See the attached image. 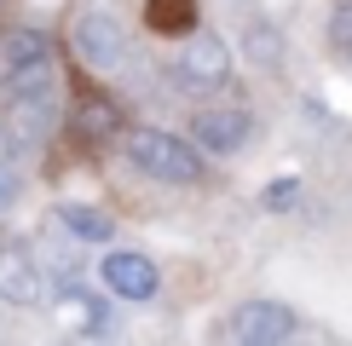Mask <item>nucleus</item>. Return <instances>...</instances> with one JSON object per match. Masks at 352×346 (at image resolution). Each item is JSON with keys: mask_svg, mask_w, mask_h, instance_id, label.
I'll return each mask as SVG.
<instances>
[{"mask_svg": "<svg viewBox=\"0 0 352 346\" xmlns=\"http://www.w3.org/2000/svg\"><path fill=\"white\" fill-rule=\"evenodd\" d=\"M127 162L139 173H151V179H162V185H197L208 173L202 168V144L168 133V127H133L127 133Z\"/></svg>", "mask_w": 352, "mask_h": 346, "instance_id": "f257e3e1", "label": "nucleus"}, {"mask_svg": "<svg viewBox=\"0 0 352 346\" xmlns=\"http://www.w3.org/2000/svg\"><path fill=\"white\" fill-rule=\"evenodd\" d=\"M231 81V47L219 35H190L179 47V64H173V86L179 93H219Z\"/></svg>", "mask_w": 352, "mask_h": 346, "instance_id": "f03ea898", "label": "nucleus"}, {"mask_svg": "<svg viewBox=\"0 0 352 346\" xmlns=\"http://www.w3.org/2000/svg\"><path fill=\"white\" fill-rule=\"evenodd\" d=\"M69 47H76V58L87 69L110 76L127 58V29H122V18H110V12H81L76 29H69Z\"/></svg>", "mask_w": 352, "mask_h": 346, "instance_id": "7ed1b4c3", "label": "nucleus"}, {"mask_svg": "<svg viewBox=\"0 0 352 346\" xmlns=\"http://www.w3.org/2000/svg\"><path fill=\"white\" fill-rule=\"evenodd\" d=\"M190 139L202 144V156H237L254 139V115L243 104H202L190 115Z\"/></svg>", "mask_w": 352, "mask_h": 346, "instance_id": "20e7f679", "label": "nucleus"}, {"mask_svg": "<svg viewBox=\"0 0 352 346\" xmlns=\"http://www.w3.org/2000/svg\"><path fill=\"white\" fill-rule=\"evenodd\" d=\"M98 283H104V295H116V300H151L156 288H162V271H156V260L139 254V249H110L98 260Z\"/></svg>", "mask_w": 352, "mask_h": 346, "instance_id": "39448f33", "label": "nucleus"}, {"mask_svg": "<svg viewBox=\"0 0 352 346\" xmlns=\"http://www.w3.org/2000/svg\"><path fill=\"white\" fill-rule=\"evenodd\" d=\"M231 335L248 346H283L300 335V317L283 306V300H243L237 317H231Z\"/></svg>", "mask_w": 352, "mask_h": 346, "instance_id": "423d86ee", "label": "nucleus"}, {"mask_svg": "<svg viewBox=\"0 0 352 346\" xmlns=\"http://www.w3.org/2000/svg\"><path fill=\"white\" fill-rule=\"evenodd\" d=\"M47 283H41V266L29 249H0V300L6 306H41Z\"/></svg>", "mask_w": 352, "mask_h": 346, "instance_id": "0eeeda50", "label": "nucleus"}, {"mask_svg": "<svg viewBox=\"0 0 352 346\" xmlns=\"http://www.w3.org/2000/svg\"><path fill=\"white\" fill-rule=\"evenodd\" d=\"M52 220H58V231H69V237H81V242H110L116 237V220L104 208H93V202H58Z\"/></svg>", "mask_w": 352, "mask_h": 346, "instance_id": "6e6552de", "label": "nucleus"}, {"mask_svg": "<svg viewBox=\"0 0 352 346\" xmlns=\"http://www.w3.org/2000/svg\"><path fill=\"white\" fill-rule=\"evenodd\" d=\"M58 312H64L69 323L81 329V335H110V329H116V312H110V300H98V295H81V288H64Z\"/></svg>", "mask_w": 352, "mask_h": 346, "instance_id": "1a4fd4ad", "label": "nucleus"}, {"mask_svg": "<svg viewBox=\"0 0 352 346\" xmlns=\"http://www.w3.org/2000/svg\"><path fill=\"white\" fill-rule=\"evenodd\" d=\"M243 58L260 64V69H277V64H283V29L266 23V18H254L243 29Z\"/></svg>", "mask_w": 352, "mask_h": 346, "instance_id": "9d476101", "label": "nucleus"}, {"mask_svg": "<svg viewBox=\"0 0 352 346\" xmlns=\"http://www.w3.org/2000/svg\"><path fill=\"white\" fill-rule=\"evenodd\" d=\"M6 93L12 98H52V58L47 64H12L6 69Z\"/></svg>", "mask_w": 352, "mask_h": 346, "instance_id": "9b49d317", "label": "nucleus"}, {"mask_svg": "<svg viewBox=\"0 0 352 346\" xmlns=\"http://www.w3.org/2000/svg\"><path fill=\"white\" fill-rule=\"evenodd\" d=\"M47 58H52L47 29H12L6 35V69L12 64H47Z\"/></svg>", "mask_w": 352, "mask_h": 346, "instance_id": "f8f14e48", "label": "nucleus"}, {"mask_svg": "<svg viewBox=\"0 0 352 346\" xmlns=\"http://www.w3.org/2000/svg\"><path fill=\"white\" fill-rule=\"evenodd\" d=\"M329 47L341 58H352V0H341V6L329 12Z\"/></svg>", "mask_w": 352, "mask_h": 346, "instance_id": "ddd939ff", "label": "nucleus"}, {"mask_svg": "<svg viewBox=\"0 0 352 346\" xmlns=\"http://www.w3.org/2000/svg\"><path fill=\"white\" fill-rule=\"evenodd\" d=\"M260 202H266L272 214L295 208V202H300V179H277V185H266V196H260Z\"/></svg>", "mask_w": 352, "mask_h": 346, "instance_id": "4468645a", "label": "nucleus"}, {"mask_svg": "<svg viewBox=\"0 0 352 346\" xmlns=\"http://www.w3.org/2000/svg\"><path fill=\"white\" fill-rule=\"evenodd\" d=\"M76 127H87V133H104V127H116V110H104V104H98V98H93V104H81Z\"/></svg>", "mask_w": 352, "mask_h": 346, "instance_id": "2eb2a0df", "label": "nucleus"}, {"mask_svg": "<svg viewBox=\"0 0 352 346\" xmlns=\"http://www.w3.org/2000/svg\"><path fill=\"white\" fill-rule=\"evenodd\" d=\"M12 202H18V173L0 162V208H12Z\"/></svg>", "mask_w": 352, "mask_h": 346, "instance_id": "dca6fc26", "label": "nucleus"}, {"mask_svg": "<svg viewBox=\"0 0 352 346\" xmlns=\"http://www.w3.org/2000/svg\"><path fill=\"white\" fill-rule=\"evenodd\" d=\"M12 150H18V139H12V127H0V162H12Z\"/></svg>", "mask_w": 352, "mask_h": 346, "instance_id": "f3484780", "label": "nucleus"}, {"mask_svg": "<svg viewBox=\"0 0 352 346\" xmlns=\"http://www.w3.org/2000/svg\"><path fill=\"white\" fill-rule=\"evenodd\" d=\"M12 23V0H0V29H6Z\"/></svg>", "mask_w": 352, "mask_h": 346, "instance_id": "a211bd4d", "label": "nucleus"}]
</instances>
